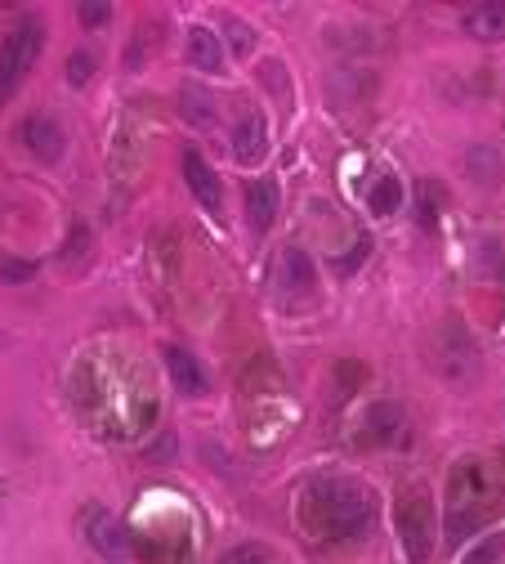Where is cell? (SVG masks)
<instances>
[{
  "label": "cell",
  "instance_id": "6da1fadb",
  "mask_svg": "<svg viewBox=\"0 0 505 564\" xmlns=\"http://www.w3.org/2000/svg\"><path fill=\"white\" fill-rule=\"evenodd\" d=\"M305 524L322 542H353L372 529V492L353 479H322L305 498Z\"/></svg>",
  "mask_w": 505,
  "mask_h": 564
},
{
  "label": "cell",
  "instance_id": "7a4b0ae2",
  "mask_svg": "<svg viewBox=\"0 0 505 564\" xmlns=\"http://www.w3.org/2000/svg\"><path fill=\"white\" fill-rule=\"evenodd\" d=\"M492 507V484L479 462H461L448 488V538L461 542L465 529H474Z\"/></svg>",
  "mask_w": 505,
  "mask_h": 564
},
{
  "label": "cell",
  "instance_id": "3957f363",
  "mask_svg": "<svg viewBox=\"0 0 505 564\" xmlns=\"http://www.w3.org/2000/svg\"><path fill=\"white\" fill-rule=\"evenodd\" d=\"M41 45H45L41 19H23V23L6 36V45H0V104H6V99L23 86V77L32 73V63L41 58Z\"/></svg>",
  "mask_w": 505,
  "mask_h": 564
},
{
  "label": "cell",
  "instance_id": "277c9868",
  "mask_svg": "<svg viewBox=\"0 0 505 564\" xmlns=\"http://www.w3.org/2000/svg\"><path fill=\"white\" fill-rule=\"evenodd\" d=\"M86 542L108 560V564H130V529L112 511H86Z\"/></svg>",
  "mask_w": 505,
  "mask_h": 564
},
{
  "label": "cell",
  "instance_id": "5b68a950",
  "mask_svg": "<svg viewBox=\"0 0 505 564\" xmlns=\"http://www.w3.org/2000/svg\"><path fill=\"white\" fill-rule=\"evenodd\" d=\"M435 364H439V372L452 386H474V377H479V349H474V340L465 332L448 327L443 340H439V359Z\"/></svg>",
  "mask_w": 505,
  "mask_h": 564
},
{
  "label": "cell",
  "instance_id": "8992f818",
  "mask_svg": "<svg viewBox=\"0 0 505 564\" xmlns=\"http://www.w3.org/2000/svg\"><path fill=\"white\" fill-rule=\"evenodd\" d=\"M398 533H403V546L407 555L420 564L429 555V538H435V511H429V502L411 498L398 507Z\"/></svg>",
  "mask_w": 505,
  "mask_h": 564
},
{
  "label": "cell",
  "instance_id": "52a82bcc",
  "mask_svg": "<svg viewBox=\"0 0 505 564\" xmlns=\"http://www.w3.org/2000/svg\"><path fill=\"white\" fill-rule=\"evenodd\" d=\"M403 431H407V412H403L398 403L381 399V403L367 408V416H363V444H372V448H394V444L403 440Z\"/></svg>",
  "mask_w": 505,
  "mask_h": 564
},
{
  "label": "cell",
  "instance_id": "ba28073f",
  "mask_svg": "<svg viewBox=\"0 0 505 564\" xmlns=\"http://www.w3.org/2000/svg\"><path fill=\"white\" fill-rule=\"evenodd\" d=\"M19 139L28 144V153H32V158H41V162H58V158H63V149H67V134H63V130H58V121H54V117H45V112L28 117V121L19 126Z\"/></svg>",
  "mask_w": 505,
  "mask_h": 564
},
{
  "label": "cell",
  "instance_id": "9c48e42d",
  "mask_svg": "<svg viewBox=\"0 0 505 564\" xmlns=\"http://www.w3.org/2000/svg\"><path fill=\"white\" fill-rule=\"evenodd\" d=\"M184 58H188V67H197V73H210V77L224 73V63H229L220 32H210V28H188V36H184Z\"/></svg>",
  "mask_w": 505,
  "mask_h": 564
},
{
  "label": "cell",
  "instance_id": "30bf717a",
  "mask_svg": "<svg viewBox=\"0 0 505 564\" xmlns=\"http://www.w3.org/2000/svg\"><path fill=\"white\" fill-rule=\"evenodd\" d=\"M184 184L193 188V197L210 210V216H215V210H220L224 206V188H220V175H215L210 166H206V158L201 153H184Z\"/></svg>",
  "mask_w": 505,
  "mask_h": 564
},
{
  "label": "cell",
  "instance_id": "8fae6325",
  "mask_svg": "<svg viewBox=\"0 0 505 564\" xmlns=\"http://www.w3.org/2000/svg\"><path fill=\"white\" fill-rule=\"evenodd\" d=\"M277 282H282V292H292V296H305L318 288V269L309 260L305 247H286L282 260H277Z\"/></svg>",
  "mask_w": 505,
  "mask_h": 564
},
{
  "label": "cell",
  "instance_id": "7c38bea8",
  "mask_svg": "<svg viewBox=\"0 0 505 564\" xmlns=\"http://www.w3.org/2000/svg\"><path fill=\"white\" fill-rule=\"evenodd\" d=\"M233 153H238L242 166L264 162V153H268V126H264V117H255V112L238 117V126H233Z\"/></svg>",
  "mask_w": 505,
  "mask_h": 564
},
{
  "label": "cell",
  "instance_id": "4fadbf2b",
  "mask_svg": "<svg viewBox=\"0 0 505 564\" xmlns=\"http://www.w3.org/2000/svg\"><path fill=\"white\" fill-rule=\"evenodd\" d=\"M166 372H171V381H175V390L179 394H188V399H197V394H206V372H201V364L188 355L184 345H171L166 349Z\"/></svg>",
  "mask_w": 505,
  "mask_h": 564
},
{
  "label": "cell",
  "instance_id": "5bb4252c",
  "mask_svg": "<svg viewBox=\"0 0 505 564\" xmlns=\"http://www.w3.org/2000/svg\"><path fill=\"white\" fill-rule=\"evenodd\" d=\"M277 220V184L273 180H255L246 184V225L255 234H268Z\"/></svg>",
  "mask_w": 505,
  "mask_h": 564
},
{
  "label": "cell",
  "instance_id": "9a60e30c",
  "mask_svg": "<svg viewBox=\"0 0 505 564\" xmlns=\"http://www.w3.org/2000/svg\"><path fill=\"white\" fill-rule=\"evenodd\" d=\"M474 41H505V0H483L461 23Z\"/></svg>",
  "mask_w": 505,
  "mask_h": 564
},
{
  "label": "cell",
  "instance_id": "2e32d148",
  "mask_svg": "<svg viewBox=\"0 0 505 564\" xmlns=\"http://www.w3.org/2000/svg\"><path fill=\"white\" fill-rule=\"evenodd\" d=\"M367 206H372V216H381V220L398 216V206H403V180L398 175H381L372 184V193H367Z\"/></svg>",
  "mask_w": 505,
  "mask_h": 564
},
{
  "label": "cell",
  "instance_id": "e0dca14e",
  "mask_svg": "<svg viewBox=\"0 0 505 564\" xmlns=\"http://www.w3.org/2000/svg\"><path fill=\"white\" fill-rule=\"evenodd\" d=\"M179 112H184V121H193L197 130L215 126V104H210V95L197 90V86H184V90H179Z\"/></svg>",
  "mask_w": 505,
  "mask_h": 564
},
{
  "label": "cell",
  "instance_id": "ac0fdd59",
  "mask_svg": "<svg viewBox=\"0 0 505 564\" xmlns=\"http://www.w3.org/2000/svg\"><path fill=\"white\" fill-rule=\"evenodd\" d=\"M465 166H470V175H474L479 184H496V180H501V158H496V149H487V144L470 149Z\"/></svg>",
  "mask_w": 505,
  "mask_h": 564
},
{
  "label": "cell",
  "instance_id": "d6986e66",
  "mask_svg": "<svg viewBox=\"0 0 505 564\" xmlns=\"http://www.w3.org/2000/svg\"><path fill=\"white\" fill-rule=\"evenodd\" d=\"M273 555H268V546H260V542H242V546H233V551H224L220 555V564H268Z\"/></svg>",
  "mask_w": 505,
  "mask_h": 564
},
{
  "label": "cell",
  "instance_id": "ffe728a7",
  "mask_svg": "<svg viewBox=\"0 0 505 564\" xmlns=\"http://www.w3.org/2000/svg\"><path fill=\"white\" fill-rule=\"evenodd\" d=\"M220 32H229V45H233V54H251V28L246 23H238V19H229V14H220Z\"/></svg>",
  "mask_w": 505,
  "mask_h": 564
},
{
  "label": "cell",
  "instance_id": "44dd1931",
  "mask_svg": "<svg viewBox=\"0 0 505 564\" xmlns=\"http://www.w3.org/2000/svg\"><path fill=\"white\" fill-rule=\"evenodd\" d=\"M496 555H505V538L501 533H492V538H483L461 564H496Z\"/></svg>",
  "mask_w": 505,
  "mask_h": 564
},
{
  "label": "cell",
  "instance_id": "7402d4cb",
  "mask_svg": "<svg viewBox=\"0 0 505 564\" xmlns=\"http://www.w3.org/2000/svg\"><path fill=\"white\" fill-rule=\"evenodd\" d=\"M90 77H95V54L77 50V54L67 58V82H72V86H86Z\"/></svg>",
  "mask_w": 505,
  "mask_h": 564
},
{
  "label": "cell",
  "instance_id": "603a6c76",
  "mask_svg": "<svg viewBox=\"0 0 505 564\" xmlns=\"http://www.w3.org/2000/svg\"><path fill=\"white\" fill-rule=\"evenodd\" d=\"M0 278H6V282H28V278H32V264L10 260V264H0Z\"/></svg>",
  "mask_w": 505,
  "mask_h": 564
},
{
  "label": "cell",
  "instance_id": "cb8c5ba5",
  "mask_svg": "<svg viewBox=\"0 0 505 564\" xmlns=\"http://www.w3.org/2000/svg\"><path fill=\"white\" fill-rule=\"evenodd\" d=\"M108 14H112L108 6H86V10H81V19H86V23H103Z\"/></svg>",
  "mask_w": 505,
  "mask_h": 564
}]
</instances>
